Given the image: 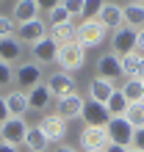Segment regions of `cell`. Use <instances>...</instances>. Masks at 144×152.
I'll use <instances>...</instances> for the list:
<instances>
[{
	"mask_svg": "<svg viewBox=\"0 0 144 152\" xmlns=\"http://www.w3.org/2000/svg\"><path fill=\"white\" fill-rule=\"evenodd\" d=\"M141 86H144V77H141Z\"/></svg>",
	"mask_w": 144,
	"mask_h": 152,
	"instance_id": "7bdbcfd3",
	"label": "cell"
},
{
	"mask_svg": "<svg viewBox=\"0 0 144 152\" xmlns=\"http://www.w3.org/2000/svg\"><path fill=\"white\" fill-rule=\"evenodd\" d=\"M105 152H128V149H125V147H116V144H108Z\"/></svg>",
	"mask_w": 144,
	"mask_h": 152,
	"instance_id": "74e56055",
	"label": "cell"
},
{
	"mask_svg": "<svg viewBox=\"0 0 144 152\" xmlns=\"http://www.w3.org/2000/svg\"><path fill=\"white\" fill-rule=\"evenodd\" d=\"M14 83H17L20 91L28 94L31 88L42 86V66L36 64V61H25V64H20V66L14 69Z\"/></svg>",
	"mask_w": 144,
	"mask_h": 152,
	"instance_id": "277c9868",
	"label": "cell"
},
{
	"mask_svg": "<svg viewBox=\"0 0 144 152\" xmlns=\"http://www.w3.org/2000/svg\"><path fill=\"white\" fill-rule=\"evenodd\" d=\"M97 20H100V22L105 25L108 31H119L122 25H125V14H122V6H116V3H105Z\"/></svg>",
	"mask_w": 144,
	"mask_h": 152,
	"instance_id": "2e32d148",
	"label": "cell"
},
{
	"mask_svg": "<svg viewBox=\"0 0 144 152\" xmlns=\"http://www.w3.org/2000/svg\"><path fill=\"white\" fill-rule=\"evenodd\" d=\"M47 88H50V94L56 97V100H64V97L69 94H75V77H72L69 72H53L50 80H47Z\"/></svg>",
	"mask_w": 144,
	"mask_h": 152,
	"instance_id": "8fae6325",
	"label": "cell"
},
{
	"mask_svg": "<svg viewBox=\"0 0 144 152\" xmlns=\"http://www.w3.org/2000/svg\"><path fill=\"white\" fill-rule=\"evenodd\" d=\"M128 152H139V149H133V147H130V149H128Z\"/></svg>",
	"mask_w": 144,
	"mask_h": 152,
	"instance_id": "ab89813d",
	"label": "cell"
},
{
	"mask_svg": "<svg viewBox=\"0 0 144 152\" xmlns=\"http://www.w3.org/2000/svg\"><path fill=\"white\" fill-rule=\"evenodd\" d=\"M139 3H141V6H144V0H139Z\"/></svg>",
	"mask_w": 144,
	"mask_h": 152,
	"instance_id": "b9f144b4",
	"label": "cell"
},
{
	"mask_svg": "<svg viewBox=\"0 0 144 152\" xmlns=\"http://www.w3.org/2000/svg\"><path fill=\"white\" fill-rule=\"evenodd\" d=\"M28 127L31 124L25 119L11 116V119H6L3 124H0V141H3V144H11V147H22L25 136H28Z\"/></svg>",
	"mask_w": 144,
	"mask_h": 152,
	"instance_id": "5b68a950",
	"label": "cell"
},
{
	"mask_svg": "<svg viewBox=\"0 0 144 152\" xmlns=\"http://www.w3.org/2000/svg\"><path fill=\"white\" fill-rule=\"evenodd\" d=\"M14 33H17V22L11 20V17L0 14V39H6V36H14Z\"/></svg>",
	"mask_w": 144,
	"mask_h": 152,
	"instance_id": "4dcf8cb0",
	"label": "cell"
},
{
	"mask_svg": "<svg viewBox=\"0 0 144 152\" xmlns=\"http://www.w3.org/2000/svg\"><path fill=\"white\" fill-rule=\"evenodd\" d=\"M108 144L111 141H108L105 127H83V133H80V149L83 152H105Z\"/></svg>",
	"mask_w": 144,
	"mask_h": 152,
	"instance_id": "9c48e42d",
	"label": "cell"
},
{
	"mask_svg": "<svg viewBox=\"0 0 144 152\" xmlns=\"http://www.w3.org/2000/svg\"><path fill=\"white\" fill-rule=\"evenodd\" d=\"M105 6V0H83V14H80V22H89V20H97Z\"/></svg>",
	"mask_w": 144,
	"mask_h": 152,
	"instance_id": "83f0119b",
	"label": "cell"
},
{
	"mask_svg": "<svg viewBox=\"0 0 144 152\" xmlns=\"http://www.w3.org/2000/svg\"><path fill=\"white\" fill-rule=\"evenodd\" d=\"M47 22H50V28H58V25L72 22V17L67 14L64 6H56V8H50V11H47Z\"/></svg>",
	"mask_w": 144,
	"mask_h": 152,
	"instance_id": "f1b7e54d",
	"label": "cell"
},
{
	"mask_svg": "<svg viewBox=\"0 0 144 152\" xmlns=\"http://www.w3.org/2000/svg\"><path fill=\"white\" fill-rule=\"evenodd\" d=\"M25 147H28V152H47L50 141L44 138V133L36 127V124H31V127H28V136H25Z\"/></svg>",
	"mask_w": 144,
	"mask_h": 152,
	"instance_id": "603a6c76",
	"label": "cell"
},
{
	"mask_svg": "<svg viewBox=\"0 0 144 152\" xmlns=\"http://www.w3.org/2000/svg\"><path fill=\"white\" fill-rule=\"evenodd\" d=\"M47 33H50V28H47V22H44V20H31V22L17 25V33H14V36L20 39L22 44H31V47H33V44L42 42Z\"/></svg>",
	"mask_w": 144,
	"mask_h": 152,
	"instance_id": "ba28073f",
	"label": "cell"
},
{
	"mask_svg": "<svg viewBox=\"0 0 144 152\" xmlns=\"http://www.w3.org/2000/svg\"><path fill=\"white\" fill-rule=\"evenodd\" d=\"M61 6L67 8V14L72 17V22L80 20V14H83V0H61Z\"/></svg>",
	"mask_w": 144,
	"mask_h": 152,
	"instance_id": "f546056e",
	"label": "cell"
},
{
	"mask_svg": "<svg viewBox=\"0 0 144 152\" xmlns=\"http://www.w3.org/2000/svg\"><path fill=\"white\" fill-rule=\"evenodd\" d=\"M111 44H114V56H130V53H136V31L128 28V25H122L119 31H114L111 36Z\"/></svg>",
	"mask_w": 144,
	"mask_h": 152,
	"instance_id": "30bf717a",
	"label": "cell"
},
{
	"mask_svg": "<svg viewBox=\"0 0 144 152\" xmlns=\"http://www.w3.org/2000/svg\"><path fill=\"white\" fill-rule=\"evenodd\" d=\"M56 64L61 66V72H69V75H72L75 69H80V66L86 64V47H83L78 39L69 42V44H61V47H58Z\"/></svg>",
	"mask_w": 144,
	"mask_h": 152,
	"instance_id": "6da1fadb",
	"label": "cell"
},
{
	"mask_svg": "<svg viewBox=\"0 0 144 152\" xmlns=\"http://www.w3.org/2000/svg\"><path fill=\"white\" fill-rule=\"evenodd\" d=\"M11 83H14V66L0 61V88H6V86H11Z\"/></svg>",
	"mask_w": 144,
	"mask_h": 152,
	"instance_id": "1f68e13d",
	"label": "cell"
},
{
	"mask_svg": "<svg viewBox=\"0 0 144 152\" xmlns=\"http://www.w3.org/2000/svg\"><path fill=\"white\" fill-rule=\"evenodd\" d=\"M31 53H33V61H36L39 66H42V64H53V61L58 58V44L53 42L50 33H47L42 42H36L33 47H31Z\"/></svg>",
	"mask_w": 144,
	"mask_h": 152,
	"instance_id": "4fadbf2b",
	"label": "cell"
},
{
	"mask_svg": "<svg viewBox=\"0 0 144 152\" xmlns=\"http://www.w3.org/2000/svg\"><path fill=\"white\" fill-rule=\"evenodd\" d=\"M36 127L44 133V138H47L50 144H61V141H64V136H67V122L61 119L58 113H44Z\"/></svg>",
	"mask_w": 144,
	"mask_h": 152,
	"instance_id": "8992f818",
	"label": "cell"
},
{
	"mask_svg": "<svg viewBox=\"0 0 144 152\" xmlns=\"http://www.w3.org/2000/svg\"><path fill=\"white\" fill-rule=\"evenodd\" d=\"M125 119H128L133 127H144V102H130L128 111H125Z\"/></svg>",
	"mask_w": 144,
	"mask_h": 152,
	"instance_id": "4316f807",
	"label": "cell"
},
{
	"mask_svg": "<svg viewBox=\"0 0 144 152\" xmlns=\"http://www.w3.org/2000/svg\"><path fill=\"white\" fill-rule=\"evenodd\" d=\"M50 100H53V94H50L47 83H42V86H36V88L28 91V108L31 111H44L50 105Z\"/></svg>",
	"mask_w": 144,
	"mask_h": 152,
	"instance_id": "ffe728a7",
	"label": "cell"
},
{
	"mask_svg": "<svg viewBox=\"0 0 144 152\" xmlns=\"http://www.w3.org/2000/svg\"><path fill=\"white\" fill-rule=\"evenodd\" d=\"M122 14H125V25L133 31H139L144 28V6L141 3H128V6H122Z\"/></svg>",
	"mask_w": 144,
	"mask_h": 152,
	"instance_id": "7402d4cb",
	"label": "cell"
},
{
	"mask_svg": "<svg viewBox=\"0 0 144 152\" xmlns=\"http://www.w3.org/2000/svg\"><path fill=\"white\" fill-rule=\"evenodd\" d=\"M105 33H108V28H105L100 20H89V22H78L75 39L89 50V47H97V44H103V42H105Z\"/></svg>",
	"mask_w": 144,
	"mask_h": 152,
	"instance_id": "3957f363",
	"label": "cell"
},
{
	"mask_svg": "<svg viewBox=\"0 0 144 152\" xmlns=\"http://www.w3.org/2000/svg\"><path fill=\"white\" fill-rule=\"evenodd\" d=\"M0 152H20V147H11V144H3L0 141Z\"/></svg>",
	"mask_w": 144,
	"mask_h": 152,
	"instance_id": "8d00e7d4",
	"label": "cell"
},
{
	"mask_svg": "<svg viewBox=\"0 0 144 152\" xmlns=\"http://www.w3.org/2000/svg\"><path fill=\"white\" fill-rule=\"evenodd\" d=\"M105 133H108V141H111V144L130 149V147H133V136H136V127H133L125 116H114V119L108 122Z\"/></svg>",
	"mask_w": 144,
	"mask_h": 152,
	"instance_id": "7a4b0ae2",
	"label": "cell"
},
{
	"mask_svg": "<svg viewBox=\"0 0 144 152\" xmlns=\"http://www.w3.org/2000/svg\"><path fill=\"white\" fill-rule=\"evenodd\" d=\"M22 58V42L17 39V36H6V39H0V61L3 64H17V61Z\"/></svg>",
	"mask_w": 144,
	"mask_h": 152,
	"instance_id": "9a60e30c",
	"label": "cell"
},
{
	"mask_svg": "<svg viewBox=\"0 0 144 152\" xmlns=\"http://www.w3.org/2000/svg\"><path fill=\"white\" fill-rule=\"evenodd\" d=\"M6 108L11 116H17V119H25V113H28V94L20 91V88H14V91L6 94Z\"/></svg>",
	"mask_w": 144,
	"mask_h": 152,
	"instance_id": "ac0fdd59",
	"label": "cell"
},
{
	"mask_svg": "<svg viewBox=\"0 0 144 152\" xmlns=\"http://www.w3.org/2000/svg\"><path fill=\"white\" fill-rule=\"evenodd\" d=\"M56 152H78V149H72V147H67V144H61V147H56Z\"/></svg>",
	"mask_w": 144,
	"mask_h": 152,
	"instance_id": "f35d334b",
	"label": "cell"
},
{
	"mask_svg": "<svg viewBox=\"0 0 144 152\" xmlns=\"http://www.w3.org/2000/svg\"><path fill=\"white\" fill-rule=\"evenodd\" d=\"M122 75V64H119V56H114V53H105V56H100V61H97V77L103 80H114Z\"/></svg>",
	"mask_w": 144,
	"mask_h": 152,
	"instance_id": "5bb4252c",
	"label": "cell"
},
{
	"mask_svg": "<svg viewBox=\"0 0 144 152\" xmlns=\"http://www.w3.org/2000/svg\"><path fill=\"white\" fill-rule=\"evenodd\" d=\"M119 91L125 94V100H128V102H144V86H141V77H128Z\"/></svg>",
	"mask_w": 144,
	"mask_h": 152,
	"instance_id": "cb8c5ba5",
	"label": "cell"
},
{
	"mask_svg": "<svg viewBox=\"0 0 144 152\" xmlns=\"http://www.w3.org/2000/svg\"><path fill=\"white\" fill-rule=\"evenodd\" d=\"M130 3H139V0H130Z\"/></svg>",
	"mask_w": 144,
	"mask_h": 152,
	"instance_id": "60d3db41",
	"label": "cell"
},
{
	"mask_svg": "<svg viewBox=\"0 0 144 152\" xmlns=\"http://www.w3.org/2000/svg\"><path fill=\"white\" fill-rule=\"evenodd\" d=\"M128 100H125V94L119 91V88H116V91L108 97V102H105V108H108V113H111V119L114 116H125V111H128Z\"/></svg>",
	"mask_w": 144,
	"mask_h": 152,
	"instance_id": "484cf974",
	"label": "cell"
},
{
	"mask_svg": "<svg viewBox=\"0 0 144 152\" xmlns=\"http://www.w3.org/2000/svg\"><path fill=\"white\" fill-rule=\"evenodd\" d=\"M6 119H11V113H8V108H6V97H0V124H3Z\"/></svg>",
	"mask_w": 144,
	"mask_h": 152,
	"instance_id": "d590c367",
	"label": "cell"
},
{
	"mask_svg": "<svg viewBox=\"0 0 144 152\" xmlns=\"http://www.w3.org/2000/svg\"><path fill=\"white\" fill-rule=\"evenodd\" d=\"M75 31H78V25L75 22H67V25H58V28H50V39L58 44H69V42H75Z\"/></svg>",
	"mask_w": 144,
	"mask_h": 152,
	"instance_id": "d4e9b609",
	"label": "cell"
},
{
	"mask_svg": "<svg viewBox=\"0 0 144 152\" xmlns=\"http://www.w3.org/2000/svg\"><path fill=\"white\" fill-rule=\"evenodd\" d=\"M133 149L144 152V127H139V130H136V136H133Z\"/></svg>",
	"mask_w": 144,
	"mask_h": 152,
	"instance_id": "836d02e7",
	"label": "cell"
},
{
	"mask_svg": "<svg viewBox=\"0 0 144 152\" xmlns=\"http://www.w3.org/2000/svg\"><path fill=\"white\" fill-rule=\"evenodd\" d=\"M136 53L144 58V28H139V31H136Z\"/></svg>",
	"mask_w": 144,
	"mask_h": 152,
	"instance_id": "e575fe53",
	"label": "cell"
},
{
	"mask_svg": "<svg viewBox=\"0 0 144 152\" xmlns=\"http://www.w3.org/2000/svg\"><path fill=\"white\" fill-rule=\"evenodd\" d=\"M36 6H39V11H44V14H47L50 8L61 6V0H36Z\"/></svg>",
	"mask_w": 144,
	"mask_h": 152,
	"instance_id": "d6a6232c",
	"label": "cell"
},
{
	"mask_svg": "<svg viewBox=\"0 0 144 152\" xmlns=\"http://www.w3.org/2000/svg\"><path fill=\"white\" fill-rule=\"evenodd\" d=\"M116 91L111 80H103V77H94L92 83H89V100L94 102H108V97Z\"/></svg>",
	"mask_w": 144,
	"mask_h": 152,
	"instance_id": "d6986e66",
	"label": "cell"
},
{
	"mask_svg": "<svg viewBox=\"0 0 144 152\" xmlns=\"http://www.w3.org/2000/svg\"><path fill=\"white\" fill-rule=\"evenodd\" d=\"M11 20L17 25L31 22V20H39V6H36V0H17L14 11H11Z\"/></svg>",
	"mask_w": 144,
	"mask_h": 152,
	"instance_id": "e0dca14e",
	"label": "cell"
},
{
	"mask_svg": "<svg viewBox=\"0 0 144 152\" xmlns=\"http://www.w3.org/2000/svg\"><path fill=\"white\" fill-rule=\"evenodd\" d=\"M86 127H108L111 122V113H108L105 102H94V100H86L83 102V113H80Z\"/></svg>",
	"mask_w": 144,
	"mask_h": 152,
	"instance_id": "52a82bcc",
	"label": "cell"
},
{
	"mask_svg": "<svg viewBox=\"0 0 144 152\" xmlns=\"http://www.w3.org/2000/svg\"><path fill=\"white\" fill-rule=\"evenodd\" d=\"M119 64H122V75H128V77H144V58L139 56V53L122 56Z\"/></svg>",
	"mask_w": 144,
	"mask_h": 152,
	"instance_id": "44dd1931",
	"label": "cell"
},
{
	"mask_svg": "<svg viewBox=\"0 0 144 152\" xmlns=\"http://www.w3.org/2000/svg\"><path fill=\"white\" fill-rule=\"evenodd\" d=\"M83 102H86V100L75 91V94L64 97V100H58L56 111H58V116H61L64 122H72V119H80V113H83Z\"/></svg>",
	"mask_w": 144,
	"mask_h": 152,
	"instance_id": "7c38bea8",
	"label": "cell"
}]
</instances>
